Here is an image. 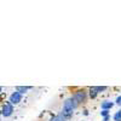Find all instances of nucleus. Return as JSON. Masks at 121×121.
<instances>
[{
	"mask_svg": "<svg viewBox=\"0 0 121 121\" xmlns=\"http://www.w3.org/2000/svg\"><path fill=\"white\" fill-rule=\"evenodd\" d=\"M76 105H78V103L75 102V100L73 99V97L72 98H68V99H65V102H64V104H63V109H62V114L65 119H68V117H70L73 115V113H74V109L76 108Z\"/></svg>",
	"mask_w": 121,
	"mask_h": 121,
	"instance_id": "1",
	"label": "nucleus"
},
{
	"mask_svg": "<svg viewBox=\"0 0 121 121\" xmlns=\"http://www.w3.org/2000/svg\"><path fill=\"white\" fill-rule=\"evenodd\" d=\"M12 113H13V105H12L11 103H5V104L3 105V108H1V114H3V116L9 117V116L12 115Z\"/></svg>",
	"mask_w": 121,
	"mask_h": 121,
	"instance_id": "2",
	"label": "nucleus"
},
{
	"mask_svg": "<svg viewBox=\"0 0 121 121\" xmlns=\"http://www.w3.org/2000/svg\"><path fill=\"white\" fill-rule=\"evenodd\" d=\"M73 99L75 100L76 103H82V102H85V99H86V92H85L84 90L76 91L75 95H74V97H73Z\"/></svg>",
	"mask_w": 121,
	"mask_h": 121,
	"instance_id": "3",
	"label": "nucleus"
},
{
	"mask_svg": "<svg viewBox=\"0 0 121 121\" xmlns=\"http://www.w3.org/2000/svg\"><path fill=\"white\" fill-rule=\"evenodd\" d=\"M21 100H22V95L18 93L17 91L10 96V103H11V104H18Z\"/></svg>",
	"mask_w": 121,
	"mask_h": 121,
	"instance_id": "4",
	"label": "nucleus"
},
{
	"mask_svg": "<svg viewBox=\"0 0 121 121\" xmlns=\"http://www.w3.org/2000/svg\"><path fill=\"white\" fill-rule=\"evenodd\" d=\"M113 107H114V103L110 102V100H104V102H102V109L103 110H109Z\"/></svg>",
	"mask_w": 121,
	"mask_h": 121,
	"instance_id": "5",
	"label": "nucleus"
},
{
	"mask_svg": "<svg viewBox=\"0 0 121 121\" xmlns=\"http://www.w3.org/2000/svg\"><path fill=\"white\" fill-rule=\"evenodd\" d=\"M30 88H32V86H17V87H16V91H17L18 93L22 95V93L27 92V91L30 90Z\"/></svg>",
	"mask_w": 121,
	"mask_h": 121,
	"instance_id": "6",
	"label": "nucleus"
},
{
	"mask_svg": "<svg viewBox=\"0 0 121 121\" xmlns=\"http://www.w3.org/2000/svg\"><path fill=\"white\" fill-rule=\"evenodd\" d=\"M65 120H67V119H65L62 114H59V115H57V116H53L50 121H65Z\"/></svg>",
	"mask_w": 121,
	"mask_h": 121,
	"instance_id": "7",
	"label": "nucleus"
},
{
	"mask_svg": "<svg viewBox=\"0 0 121 121\" xmlns=\"http://www.w3.org/2000/svg\"><path fill=\"white\" fill-rule=\"evenodd\" d=\"M95 88V91L98 93V92H103V91H105L107 90V87L105 86H98V87H93Z\"/></svg>",
	"mask_w": 121,
	"mask_h": 121,
	"instance_id": "8",
	"label": "nucleus"
},
{
	"mask_svg": "<svg viewBox=\"0 0 121 121\" xmlns=\"http://www.w3.org/2000/svg\"><path fill=\"white\" fill-rule=\"evenodd\" d=\"M114 120L115 121H121V110H119V112L114 115Z\"/></svg>",
	"mask_w": 121,
	"mask_h": 121,
	"instance_id": "9",
	"label": "nucleus"
},
{
	"mask_svg": "<svg viewBox=\"0 0 121 121\" xmlns=\"http://www.w3.org/2000/svg\"><path fill=\"white\" fill-rule=\"evenodd\" d=\"M90 96H91V98H96L97 92L95 91V88H91V90H90Z\"/></svg>",
	"mask_w": 121,
	"mask_h": 121,
	"instance_id": "10",
	"label": "nucleus"
},
{
	"mask_svg": "<svg viewBox=\"0 0 121 121\" xmlns=\"http://www.w3.org/2000/svg\"><path fill=\"white\" fill-rule=\"evenodd\" d=\"M100 114H102V116H108V114H109V110H103V112H100Z\"/></svg>",
	"mask_w": 121,
	"mask_h": 121,
	"instance_id": "11",
	"label": "nucleus"
},
{
	"mask_svg": "<svg viewBox=\"0 0 121 121\" xmlns=\"http://www.w3.org/2000/svg\"><path fill=\"white\" fill-rule=\"evenodd\" d=\"M116 103H117V104H120V105H121V96H120V97H117V98H116Z\"/></svg>",
	"mask_w": 121,
	"mask_h": 121,
	"instance_id": "12",
	"label": "nucleus"
},
{
	"mask_svg": "<svg viewBox=\"0 0 121 121\" xmlns=\"http://www.w3.org/2000/svg\"><path fill=\"white\" fill-rule=\"evenodd\" d=\"M1 90H3V88H1V87H0V93H1Z\"/></svg>",
	"mask_w": 121,
	"mask_h": 121,
	"instance_id": "13",
	"label": "nucleus"
},
{
	"mask_svg": "<svg viewBox=\"0 0 121 121\" xmlns=\"http://www.w3.org/2000/svg\"><path fill=\"white\" fill-rule=\"evenodd\" d=\"M0 121H1V120H0Z\"/></svg>",
	"mask_w": 121,
	"mask_h": 121,
	"instance_id": "14",
	"label": "nucleus"
}]
</instances>
